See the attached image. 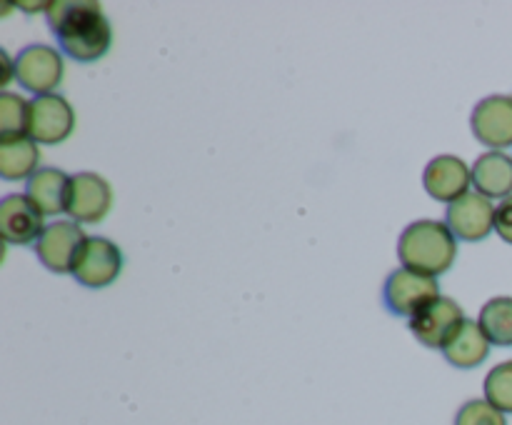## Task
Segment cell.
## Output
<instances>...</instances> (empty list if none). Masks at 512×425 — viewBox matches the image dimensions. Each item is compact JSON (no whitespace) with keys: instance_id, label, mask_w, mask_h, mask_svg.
Instances as JSON below:
<instances>
[{"instance_id":"cell-1","label":"cell","mask_w":512,"mask_h":425,"mask_svg":"<svg viewBox=\"0 0 512 425\" xmlns=\"http://www.w3.org/2000/svg\"><path fill=\"white\" fill-rule=\"evenodd\" d=\"M45 15H48V23L60 48L70 58L80 60V63H93L110 50L113 30L98 3L60 0V3H50Z\"/></svg>"},{"instance_id":"cell-11","label":"cell","mask_w":512,"mask_h":425,"mask_svg":"<svg viewBox=\"0 0 512 425\" xmlns=\"http://www.w3.org/2000/svg\"><path fill=\"white\" fill-rule=\"evenodd\" d=\"M445 223L453 230L455 238L465 240V243H478V240L488 238L490 230L495 228V208L485 195L468 193L448 205Z\"/></svg>"},{"instance_id":"cell-14","label":"cell","mask_w":512,"mask_h":425,"mask_svg":"<svg viewBox=\"0 0 512 425\" xmlns=\"http://www.w3.org/2000/svg\"><path fill=\"white\" fill-rule=\"evenodd\" d=\"M470 170H473L475 193L503 200L512 195V158L503 150L483 153Z\"/></svg>"},{"instance_id":"cell-5","label":"cell","mask_w":512,"mask_h":425,"mask_svg":"<svg viewBox=\"0 0 512 425\" xmlns=\"http://www.w3.org/2000/svg\"><path fill=\"white\" fill-rule=\"evenodd\" d=\"M63 73V58H60L58 50L50 48V45H28V48L20 50V55L15 58V80H18L20 88H25L28 93H53L60 85V80H63Z\"/></svg>"},{"instance_id":"cell-19","label":"cell","mask_w":512,"mask_h":425,"mask_svg":"<svg viewBox=\"0 0 512 425\" xmlns=\"http://www.w3.org/2000/svg\"><path fill=\"white\" fill-rule=\"evenodd\" d=\"M30 103L18 93H0V140L28 135Z\"/></svg>"},{"instance_id":"cell-9","label":"cell","mask_w":512,"mask_h":425,"mask_svg":"<svg viewBox=\"0 0 512 425\" xmlns=\"http://www.w3.org/2000/svg\"><path fill=\"white\" fill-rule=\"evenodd\" d=\"M463 320V308L453 298L440 295L433 303L425 305L418 315L410 318V330H413V335L425 348L443 350L445 343L453 338V333L460 328Z\"/></svg>"},{"instance_id":"cell-3","label":"cell","mask_w":512,"mask_h":425,"mask_svg":"<svg viewBox=\"0 0 512 425\" xmlns=\"http://www.w3.org/2000/svg\"><path fill=\"white\" fill-rule=\"evenodd\" d=\"M440 298V285L433 275L398 268L388 275L383 288L385 308L393 315H418L425 305Z\"/></svg>"},{"instance_id":"cell-10","label":"cell","mask_w":512,"mask_h":425,"mask_svg":"<svg viewBox=\"0 0 512 425\" xmlns=\"http://www.w3.org/2000/svg\"><path fill=\"white\" fill-rule=\"evenodd\" d=\"M475 138L493 150L512 145V95H488L473 110Z\"/></svg>"},{"instance_id":"cell-16","label":"cell","mask_w":512,"mask_h":425,"mask_svg":"<svg viewBox=\"0 0 512 425\" xmlns=\"http://www.w3.org/2000/svg\"><path fill=\"white\" fill-rule=\"evenodd\" d=\"M68 183L70 178L58 168H40L33 178L28 180L30 203L43 215L65 213V200H68Z\"/></svg>"},{"instance_id":"cell-13","label":"cell","mask_w":512,"mask_h":425,"mask_svg":"<svg viewBox=\"0 0 512 425\" xmlns=\"http://www.w3.org/2000/svg\"><path fill=\"white\" fill-rule=\"evenodd\" d=\"M470 183H473V170L465 165V160L455 155H438L428 163L423 175V185L435 200L443 203H455L463 195H468Z\"/></svg>"},{"instance_id":"cell-4","label":"cell","mask_w":512,"mask_h":425,"mask_svg":"<svg viewBox=\"0 0 512 425\" xmlns=\"http://www.w3.org/2000/svg\"><path fill=\"white\" fill-rule=\"evenodd\" d=\"M120 270H123V253L113 240L98 238V235L83 240L73 265V275L80 285L105 288V285L115 283Z\"/></svg>"},{"instance_id":"cell-6","label":"cell","mask_w":512,"mask_h":425,"mask_svg":"<svg viewBox=\"0 0 512 425\" xmlns=\"http://www.w3.org/2000/svg\"><path fill=\"white\" fill-rule=\"evenodd\" d=\"M113 205V190L108 180L98 173H75L70 175L68 200H65V213L80 225H93L108 215Z\"/></svg>"},{"instance_id":"cell-18","label":"cell","mask_w":512,"mask_h":425,"mask_svg":"<svg viewBox=\"0 0 512 425\" xmlns=\"http://www.w3.org/2000/svg\"><path fill=\"white\" fill-rule=\"evenodd\" d=\"M478 323L490 343L510 348L512 345V298L503 295V298L488 300V303L483 305V310H480Z\"/></svg>"},{"instance_id":"cell-7","label":"cell","mask_w":512,"mask_h":425,"mask_svg":"<svg viewBox=\"0 0 512 425\" xmlns=\"http://www.w3.org/2000/svg\"><path fill=\"white\" fill-rule=\"evenodd\" d=\"M75 113L68 100L58 93L35 95L30 100L28 135L35 143L58 145L73 133Z\"/></svg>"},{"instance_id":"cell-12","label":"cell","mask_w":512,"mask_h":425,"mask_svg":"<svg viewBox=\"0 0 512 425\" xmlns=\"http://www.w3.org/2000/svg\"><path fill=\"white\" fill-rule=\"evenodd\" d=\"M43 213L30 203L28 195H5L0 200V233L10 245L38 243L43 230Z\"/></svg>"},{"instance_id":"cell-2","label":"cell","mask_w":512,"mask_h":425,"mask_svg":"<svg viewBox=\"0 0 512 425\" xmlns=\"http://www.w3.org/2000/svg\"><path fill=\"white\" fill-rule=\"evenodd\" d=\"M398 255L403 268L438 278V275L448 273L450 265L455 263L458 238L448 228V223L415 220L400 235Z\"/></svg>"},{"instance_id":"cell-15","label":"cell","mask_w":512,"mask_h":425,"mask_svg":"<svg viewBox=\"0 0 512 425\" xmlns=\"http://www.w3.org/2000/svg\"><path fill=\"white\" fill-rule=\"evenodd\" d=\"M488 353H490V340L485 338L480 323H475V320H468V318L460 323V328L455 330L453 338H450L443 348V355L448 358V363H453L455 368H463V370L478 368V365L488 358Z\"/></svg>"},{"instance_id":"cell-23","label":"cell","mask_w":512,"mask_h":425,"mask_svg":"<svg viewBox=\"0 0 512 425\" xmlns=\"http://www.w3.org/2000/svg\"><path fill=\"white\" fill-rule=\"evenodd\" d=\"M0 63H3V75H0V85H5L10 78H15V63H10V58H8V53H5V50H0Z\"/></svg>"},{"instance_id":"cell-20","label":"cell","mask_w":512,"mask_h":425,"mask_svg":"<svg viewBox=\"0 0 512 425\" xmlns=\"http://www.w3.org/2000/svg\"><path fill=\"white\" fill-rule=\"evenodd\" d=\"M485 400L500 413H512V360H505L490 370L485 378Z\"/></svg>"},{"instance_id":"cell-22","label":"cell","mask_w":512,"mask_h":425,"mask_svg":"<svg viewBox=\"0 0 512 425\" xmlns=\"http://www.w3.org/2000/svg\"><path fill=\"white\" fill-rule=\"evenodd\" d=\"M495 230L505 243L512 245V195L500 200V205L495 208Z\"/></svg>"},{"instance_id":"cell-21","label":"cell","mask_w":512,"mask_h":425,"mask_svg":"<svg viewBox=\"0 0 512 425\" xmlns=\"http://www.w3.org/2000/svg\"><path fill=\"white\" fill-rule=\"evenodd\" d=\"M455 425H508V420L488 400H468L455 415Z\"/></svg>"},{"instance_id":"cell-17","label":"cell","mask_w":512,"mask_h":425,"mask_svg":"<svg viewBox=\"0 0 512 425\" xmlns=\"http://www.w3.org/2000/svg\"><path fill=\"white\" fill-rule=\"evenodd\" d=\"M40 150L30 135L13 140H0V175L5 180L33 178L38 173Z\"/></svg>"},{"instance_id":"cell-8","label":"cell","mask_w":512,"mask_h":425,"mask_svg":"<svg viewBox=\"0 0 512 425\" xmlns=\"http://www.w3.org/2000/svg\"><path fill=\"white\" fill-rule=\"evenodd\" d=\"M83 240V228L75 220H58L43 230V235L35 243V255L50 273H73Z\"/></svg>"}]
</instances>
